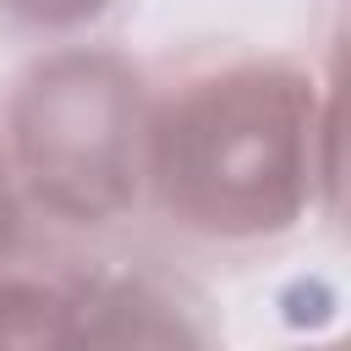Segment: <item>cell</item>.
<instances>
[{
    "label": "cell",
    "instance_id": "obj_3",
    "mask_svg": "<svg viewBox=\"0 0 351 351\" xmlns=\"http://www.w3.org/2000/svg\"><path fill=\"white\" fill-rule=\"evenodd\" d=\"M55 351H203L170 302L143 285H93L82 291L55 335Z\"/></svg>",
    "mask_w": 351,
    "mask_h": 351
},
{
    "label": "cell",
    "instance_id": "obj_2",
    "mask_svg": "<svg viewBox=\"0 0 351 351\" xmlns=\"http://www.w3.org/2000/svg\"><path fill=\"white\" fill-rule=\"evenodd\" d=\"M16 148L38 197L71 219H104L132 197L137 104L104 60L49 66L16 115Z\"/></svg>",
    "mask_w": 351,
    "mask_h": 351
},
{
    "label": "cell",
    "instance_id": "obj_4",
    "mask_svg": "<svg viewBox=\"0 0 351 351\" xmlns=\"http://www.w3.org/2000/svg\"><path fill=\"white\" fill-rule=\"evenodd\" d=\"M0 5L22 22H38V27H77V22L99 16L110 0H0Z\"/></svg>",
    "mask_w": 351,
    "mask_h": 351
},
{
    "label": "cell",
    "instance_id": "obj_1",
    "mask_svg": "<svg viewBox=\"0 0 351 351\" xmlns=\"http://www.w3.org/2000/svg\"><path fill=\"white\" fill-rule=\"evenodd\" d=\"M165 203L214 236L296 219L313 186V93L291 71H225L176 99L154 132Z\"/></svg>",
    "mask_w": 351,
    "mask_h": 351
},
{
    "label": "cell",
    "instance_id": "obj_5",
    "mask_svg": "<svg viewBox=\"0 0 351 351\" xmlns=\"http://www.w3.org/2000/svg\"><path fill=\"white\" fill-rule=\"evenodd\" d=\"M0 351H5V329H0Z\"/></svg>",
    "mask_w": 351,
    "mask_h": 351
}]
</instances>
